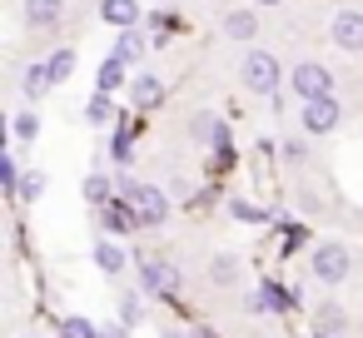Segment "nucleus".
Masks as SVG:
<instances>
[{"label":"nucleus","mask_w":363,"mask_h":338,"mask_svg":"<svg viewBox=\"0 0 363 338\" xmlns=\"http://www.w3.org/2000/svg\"><path fill=\"white\" fill-rule=\"evenodd\" d=\"M279 55H269V50H249L244 55V65H239V80H244V90H254V95H279Z\"/></svg>","instance_id":"obj_1"},{"label":"nucleus","mask_w":363,"mask_h":338,"mask_svg":"<svg viewBox=\"0 0 363 338\" xmlns=\"http://www.w3.org/2000/svg\"><path fill=\"white\" fill-rule=\"evenodd\" d=\"M348 269H353V259H348L343 244H318V249H313V278H318V283H343Z\"/></svg>","instance_id":"obj_2"},{"label":"nucleus","mask_w":363,"mask_h":338,"mask_svg":"<svg viewBox=\"0 0 363 338\" xmlns=\"http://www.w3.org/2000/svg\"><path fill=\"white\" fill-rule=\"evenodd\" d=\"M289 85H294V95H298V100H318V95H328L333 75H328V65H313V60H303V65L289 75Z\"/></svg>","instance_id":"obj_3"},{"label":"nucleus","mask_w":363,"mask_h":338,"mask_svg":"<svg viewBox=\"0 0 363 338\" xmlns=\"http://www.w3.org/2000/svg\"><path fill=\"white\" fill-rule=\"evenodd\" d=\"M338 100L333 95H318V100H303V130L308 135H328V130H338Z\"/></svg>","instance_id":"obj_4"},{"label":"nucleus","mask_w":363,"mask_h":338,"mask_svg":"<svg viewBox=\"0 0 363 338\" xmlns=\"http://www.w3.org/2000/svg\"><path fill=\"white\" fill-rule=\"evenodd\" d=\"M333 45L348 55H363V11H338L333 16Z\"/></svg>","instance_id":"obj_5"},{"label":"nucleus","mask_w":363,"mask_h":338,"mask_svg":"<svg viewBox=\"0 0 363 338\" xmlns=\"http://www.w3.org/2000/svg\"><path fill=\"white\" fill-rule=\"evenodd\" d=\"M130 204L140 209V224H164V219H169V199H164L160 189H150V184H140V194H135Z\"/></svg>","instance_id":"obj_6"},{"label":"nucleus","mask_w":363,"mask_h":338,"mask_svg":"<svg viewBox=\"0 0 363 338\" xmlns=\"http://www.w3.org/2000/svg\"><path fill=\"white\" fill-rule=\"evenodd\" d=\"M100 224L105 234H125L140 224V209H130V199H115V204H100Z\"/></svg>","instance_id":"obj_7"},{"label":"nucleus","mask_w":363,"mask_h":338,"mask_svg":"<svg viewBox=\"0 0 363 338\" xmlns=\"http://www.w3.org/2000/svg\"><path fill=\"white\" fill-rule=\"evenodd\" d=\"M100 21L115 30H135L140 26V6L135 0H100Z\"/></svg>","instance_id":"obj_8"},{"label":"nucleus","mask_w":363,"mask_h":338,"mask_svg":"<svg viewBox=\"0 0 363 338\" xmlns=\"http://www.w3.org/2000/svg\"><path fill=\"white\" fill-rule=\"evenodd\" d=\"M95 264H100V274H110V278H120V274H125V264H130V259H125V249L115 244V234H105V239L95 244Z\"/></svg>","instance_id":"obj_9"},{"label":"nucleus","mask_w":363,"mask_h":338,"mask_svg":"<svg viewBox=\"0 0 363 338\" xmlns=\"http://www.w3.org/2000/svg\"><path fill=\"white\" fill-rule=\"evenodd\" d=\"M145 283L155 293H174L179 288V269L174 264H160V259H145Z\"/></svg>","instance_id":"obj_10"},{"label":"nucleus","mask_w":363,"mask_h":338,"mask_svg":"<svg viewBox=\"0 0 363 338\" xmlns=\"http://www.w3.org/2000/svg\"><path fill=\"white\" fill-rule=\"evenodd\" d=\"M224 35H229V40H239V45H249V40L259 35L254 11H229V16H224Z\"/></svg>","instance_id":"obj_11"},{"label":"nucleus","mask_w":363,"mask_h":338,"mask_svg":"<svg viewBox=\"0 0 363 338\" xmlns=\"http://www.w3.org/2000/svg\"><path fill=\"white\" fill-rule=\"evenodd\" d=\"M60 6L65 0H26V16H30V26L50 30V26H60Z\"/></svg>","instance_id":"obj_12"},{"label":"nucleus","mask_w":363,"mask_h":338,"mask_svg":"<svg viewBox=\"0 0 363 338\" xmlns=\"http://www.w3.org/2000/svg\"><path fill=\"white\" fill-rule=\"evenodd\" d=\"M160 95H164V85H160V75H140V80L130 85V100H135L140 110H155V105H160Z\"/></svg>","instance_id":"obj_13"},{"label":"nucleus","mask_w":363,"mask_h":338,"mask_svg":"<svg viewBox=\"0 0 363 338\" xmlns=\"http://www.w3.org/2000/svg\"><path fill=\"white\" fill-rule=\"evenodd\" d=\"M145 50H150V40H145L140 30H120V40H115V55H120L125 65H135V60H140Z\"/></svg>","instance_id":"obj_14"},{"label":"nucleus","mask_w":363,"mask_h":338,"mask_svg":"<svg viewBox=\"0 0 363 338\" xmlns=\"http://www.w3.org/2000/svg\"><path fill=\"white\" fill-rule=\"evenodd\" d=\"M55 85V75H50V65H30L26 70V80H21V90H26V100H40L45 90Z\"/></svg>","instance_id":"obj_15"},{"label":"nucleus","mask_w":363,"mask_h":338,"mask_svg":"<svg viewBox=\"0 0 363 338\" xmlns=\"http://www.w3.org/2000/svg\"><path fill=\"white\" fill-rule=\"evenodd\" d=\"M120 85H125V60H120V55H110V60L100 65V95H115Z\"/></svg>","instance_id":"obj_16"},{"label":"nucleus","mask_w":363,"mask_h":338,"mask_svg":"<svg viewBox=\"0 0 363 338\" xmlns=\"http://www.w3.org/2000/svg\"><path fill=\"white\" fill-rule=\"evenodd\" d=\"M0 179H6V194L21 204V184H26V174H21V159H11V154L0 159Z\"/></svg>","instance_id":"obj_17"},{"label":"nucleus","mask_w":363,"mask_h":338,"mask_svg":"<svg viewBox=\"0 0 363 338\" xmlns=\"http://www.w3.org/2000/svg\"><path fill=\"white\" fill-rule=\"evenodd\" d=\"M85 120H90V125H110V120H115V105H110V95H95V100L85 105Z\"/></svg>","instance_id":"obj_18"},{"label":"nucleus","mask_w":363,"mask_h":338,"mask_svg":"<svg viewBox=\"0 0 363 338\" xmlns=\"http://www.w3.org/2000/svg\"><path fill=\"white\" fill-rule=\"evenodd\" d=\"M229 214H234V219H244V224H264V219H269V209H259V204H249V199H234V204H229Z\"/></svg>","instance_id":"obj_19"},{"label":"nucleus","mask_w":363,"mask_h":338,"mask_svg":"<svg viewBox=\"0 0 363 338\" xmlns=\"http://www.w3.org/2000/svg\"><path fill=\"white\" fill-rule=\"evenodd\" d=\"M110 189H115V184H110L105 174H90V179H85V199H90V204H105Z\"/></svg>","instance_id":"obj_20"},{"label":"nucleus","mask_w":363,"mask_h":338,"mask_svg":"<svg viewBox=\"0 0 363 338\" xmlns=\"http://www.w3.org/2000/svg\"><path fill=\"white\" fill-rule=\"evenodd\" d=\"M45 65H50V75H55V80H65V75L75 70V50H55Z\"/></svg>","instance_id":"obj_21"},{"label":"nucleus","mask_w":363,"mask_h":338,"mask_svg":"<svg viewBox=\"0 0 363 338\" xmlns=\"http://www.w3.org/2000/svg\"><path fill=\"white\" fill-rule=\"evenodd\" d=\"M234 278H239V259L219 254V259H214V283H234Z\"/></svg>","instance_id":"obj_22"},{"label":"nucleus","mask_w":363,"mask_h":338,"mask_svg":"<svg viewBox=\"0 0 363 338\" xmlns=\"http://www.w3.org/2000/svg\"><path fill=\"white\" fill-rule=\"evenodd\" d=\"M35 135H40V115H30V110L16 115V140H35Z\"/></svg>","instance_id":"obj_23"},{"label":"nucleus","mask_w":363,"mask_h":338,"mask_svg":"<svg viewBox=\"0 0 363 338\" xmlns=\"http://www.w3.org/2000/svg\"><path fill=\"white\" fill-rule=\"evenodd\" d=\"M60 333H65V338H100L90 318H65V328H60Z\"/></svg>","instance_id":"obj_24"},{"label":"nucleus","mask_w":363,"mask_h":338,"mask_svg":"<svg viewBox=\"0 0 363 338\" xmlns=\"http://www.w3.org/2000/svg\"><path fill=\"white\" fill-rule=\"evenodd\" d=\"M45 194V174H26V184H21V204H30V199H40Z\"/></svg>","instance_id":"obj_25"},{"label":"nucleus","mask_w":363,"mask_h":338,"mask_svg":"<svg viewBox=\"0 0 363 338\" xmlns=\"http://www.w3.org/2000/svg\"><path fill=\"white\" fill-rule=\"evenodd\" d=\"M264 298H269V308H289V303H294V298H289L279 283H264Z\"/></svg>","instance_id":"obj_26"},{"label":"nucleus","mask_w":363,"mask_h":338,"mask_svg":"<svg viewBox=\"0 0 363 338\" xmlns=\"http://www.w3.org/2000/svg\"><path fill=\"white\" fill-rule=\"evenodd\" d=\"M318 318H323V323H318L323 333H338V328H343V313H338V308H323Z\"/></svg>","instance_id":"obj_27"},{"label":"nucleus","mask_w":363,"mask_h":338,"mask_svg":"<svg viewBox=\"0 0 363 338\" xmlns=\"http://www.w3.org/2000/svg\"><path fill=\"white\" fill-rule=\"evenodd\" d=\"M110 150H115V159L125 164V159H130V135H115V145H110Z\"/></svg>","instance_id":"obj_28"},{"label":"nucleus","mask_w":363,"mask_h":338,"mask_svg":"<svg viewBox=\"0 0 363 338\" xmlns=\"http://www.w3.org/2000/svg\"><path fill=\"white\" fill-rule=\"evenodd\" d=\"M100 338H125V328H120V333H115V328H110V333H100Z\"/></svg>","instance_id":"obj_29"},{"label":"nucleus","mask_w":363,"mask_h":338,"mask_svg":"<svg viewBox=\"0 0 363 338\" xmlns=\"http://www.w3.org/2000/svg\"><path fill=\"white\" fill-rule=\"evenodd\" d=\"M254 6H279V0H254Z\"/></svg>","instance_id":"obj_30"},{"label":"nucleus","mask_w":363,"mask_h":338,"mask_svg":"<svg viewBox=\"0 0 363 338\" xmlns=\"http://www.w3.org/2000/svg\"><path fill=\"white\" fill-rule=\"evenodd\" d=\"M160 338H179V333H169V328H164V333H160Z\"/></svg>","instance_id":"obj_31"},{"label":"nucleus","mask_w":363,"mask_h":338,"mask_svg":"<svg viewBox=\"0 0 363 338\" xmlns=\"http://www.w3.org/2000/svg\"><path fill=\"white\" fill-rule=\"evenodd\" d=\"M318 338H328V333H318Z\"/></svg>","instance_id":"obj_32"}]
</instances>
